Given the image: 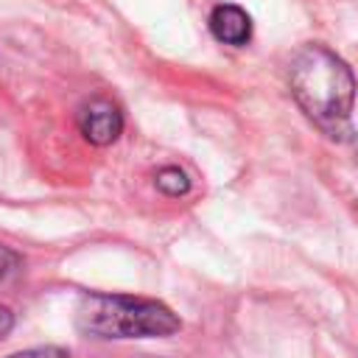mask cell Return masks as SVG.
Returning a JSON list of instances; mask_svg holds the SVG:
<instances>
[{
    "instance_id": "6da1fadb",
    "label": "cell",
    "mask_w": 358,
    "mask_h": 358,
    "mask_svg": "<svg viewBox=\"0 0 358 358\" xmlns=\"http://www.w3.org/2000/svg\"><path fill=\"white\" fill-rule=\"evenodd\" d=\"M291 95L299 109L330 137L347 134L355 78L341 56L324 45H305L296 50L288 67Z\"/></svg>"
},
{
    "instance_id": "7a4b0ae2",
    "label": "cell",
    "mask_w": 358,
    "mask_h": 358,
    "mask_svg": "<svg viewBox=\"0 0 358 358\" xmlns=\"http://www.w3.org/2000/svg\"><path fill=\"white\" fill-rule=\"evenodd\" d=\"M76 327L92 338H165L173 336L182 322L157 299L84 294L76 310Z\"/></svg>"
},
{
    "instance_id": "3957f363",
    "label": "cell",
    "mask_w": 358,
    "mask_h": 358,
    "mask_svg": "<svg viewBox=\"0 0 358 358\" xmlns=\"http://www.w3.org/2000/svg\"><path fill=\"white\" fill-rule=\"evenodd\" d=\"M78 131L92 145H112L123 134V112L106 95H92L78 106Z\"/></svg>"
},
{
    "instance_id": "277c9868",
    "label": "cell",
    "mask_w": 358,
    "mask_h": 358,
    "mask_svg": "<svg viewBox=\"0 0 358 358\" xmlns=\"http://www.w3.org/2000/svg\"><path fill=\"white\" fill-rule=\"evenodd\" d=\"M210 31L218 42L241 48L252 39V20L249 14L235 3H221L210 11Z\"/></svg>"
},
{
    "instance_id": "5b68a950",
    "label": "cell",
    "mask_w": 358,
    "mask_h": 358,
    "mask_svg": "<svg viewBox=\"0 0 358 358\" xmlns=\"http://www.w3.org/2000/svg\"><path fill=\"white\" fill-rule=\"evenodd\" d=\"M154 185L162 196H171V199H179L190 190V176L179 168V165H165L154 173Z\"/></svg>"
},
{
    "instance_id": "8992f818",
    "label": "cell",
    "mask_w": 358,
    "mask_h": 358,
    "mask_svg": "<svg viewBox=\"0 0 358 358\" xmlns=\"http://www.w3.org/2000/svg\"><path fill=\"white\" fill-rule=\"evenodd\" d=\"M17 268H20V255H17L11 246H3V243H0V282L8 280Z\"/></svg>"
},
{
    "instance_id": "52a82bcc",
    "label": "cell",
    "mask_w": 358,
    "mask_h": 358,
    "mask_svg": "<svg viewBox=\"0 0 358 358\" xmlns=\"http://www.w3.org/2000/svg\"><path fill=\"white\" fill-rule=\"evenodd\" d=\"M8 358H70V352L64 347H34V350L14 352Z\"/></svg>"
},
{
    "instance_id": "ba28073f",
    "label": "cell",
    "mask_w": 358,
    "mask_h": 358,
    "mask_svg": "<svg viewBox=\"0 0 358 358\" xmlns=\"http://www.w3.org/2000/svg\"><path fill=\"white\" fill-rule=\"evenodd\" d=\"M11 327H14V313L6 305H0V338H6L11 333Z\"/></svg>"
}]
</instances>
